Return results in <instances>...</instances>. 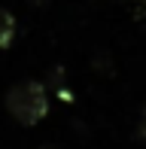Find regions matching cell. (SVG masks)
Here are the masks:
<instances>
[{
  "label": "cell",
  "instance_id": "obj_3",
  "mask_svg": "<svg viewBox=\"0 0 146 149\" xmlns=\"http://www.w3.org/2000/svg\"><path fill=\"white\" fill-rule=\"evenodd\" d=\"M137 137L146 140V104H143V110H140V119H137Z\"/></svg>",
  "mask_w": 146,
  "mask_h": 149
},
{
  "label": "cell",
  "instance_id": "obj_1",
  "mask_svg": "<svg viewBox=\"0 0 146 149\" xmlns=\"http://www.w3.org/2000/svg\"><path fill=\"white\" fill-rule=\"evenodd\" d=\"M6 110L9 116L18 122V125H40L49 113V88L40 79H24V82H15L9 91H6Z\"/></svg>",
  "mask_w": 146,
  "mask_h": 149
},
{
  "label": "cell",
  "instance_id": "obj_2",
  "mask_svg": "<svg viewBox=\"0 0 146 149\" xmlns=\"http://www.w3.org/2000/svg\"><path fill=\"white\" fill-rule=\"evenodd\" d=\"M18 33V24H15V15H12L6 6H0V49H9L12 40Z\"/></svg>",
  "mask_w": 146,
  "mask_h": 149
}]
</instances>
